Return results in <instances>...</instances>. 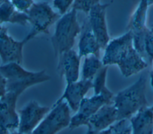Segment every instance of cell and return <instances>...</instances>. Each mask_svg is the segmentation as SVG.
Masks as SVG:
<instances>
[{"mask_svg":"<svg viewBox=\"0 0 153 134\" xmlns=\"http://www.w3.org/2000/svg\"><path fill=\"white\" fill-rule=\"evenodd\" d=\"M100 49L101 48L91 29L88 17H87L81 27L78 55L81 58L89 55H94L100 58Z\"/></svg>","mask_w":153,"mask_h":134,"instance_id":"obj_15","label":"cell"},{"mask_svg":"<svg viewBox=\"0 0 153 134\" xmlns=\"http://www.w3.org/2000/svg\"><path fill=\"white\" fill-rule=\"evenodd\" d=\"M142 57L152 64L153 61V32L149 27L145 29Z\"/></svg>","mask_w":153,"mask_h":134,"instance_id":"obj_22","label":"cell"},{"mask_svg":"<svg viewBox=\"0 0 153 134\" xmlns=\"http://www.w3.org/2000/svg\"><path fill=\"white\" fill-rule=\"evenodd\" d=\"M150 108H151V110H152V111H153V105H152V107H150Z\"/></svg>","mask_w":153,"mask_h":134,"instance_id":"obj_30","label":"cell"},{"mask_svg":"<svg viewBox=\"0 0 153 134\" xmlns=\"http://www.w3.org/2000/svg\"><path fill=\"white\" fill-rule=\"evenodd\" d=\"M57 71L60 77H65L67 83L78 80L80 60L78 54L74 49L63 52L58 57Z\"/></svg>","mask_w":153,"mask_h":134,"instance_id":"obj_13","label":"cell"},{"mask_svg":"<svg viewBox=\"0 0 153 134\" xmlns=\"http://www.w3.org/2000/svg\"><path fill=\"white\" fill-rule=\"evenodd\" d=\"M27 41L23 39L17 41L7 33V29H0V57L2 64L17 63L21 64L23 61V48Z\"/></svg>","mask_w":153,"mask_h":134,"instance_id":"obj_11","label":"cell"},{"mask_svg":"<svg viewBox=\"0 0 153 134\" xmlns=\"http://www.w3.org/2000/svg\"><path fill=\"white\" fill-rule=\"evenodd\" d=\"M9 22L25 26L28 22V16L25 12L17 10L9 0L0 3V23Z\"/></svg>","mask_w":153,"mask_h":134,"instance_id":"obj_17","label":"cell"},{"mask_svg":"<svg viewBox=\"0 0 153 134\" xmlns=\"http://www.w3.org/2000/svg\"><path fill=\"white\" fill-rule=\"evenodd\" d=\"M0 72L6 79V92L20 96L26 89L50 80L45 70L30 71L17 63H10L0 66Z\"/></svg>","mask_w":153,"mask_h":134,"instance_id":"obj_3","label":"cell"},{"mask_svg":"<svg viewBox=\"0 0 153 134\" xmlns=\"http://www.w3.org/2000/svg\"><path fill=\"white\" fill-rule=\"evenodd\" d=\"M81 27L76 19V10L72 8L60 17L56 24L51 43L56 57L72 49Z\"/></svg>","mask_w":153,"mask_h":134,"instance_id":"obj_4","label":"cell"},{"mask_svg":"<svg viewBox=\"0 0 153 134\" xmlns=\"http://www.w3.org/2000/svg\"><path fill=\"white\" fill-rule=\"evenodd\" d=\"M114 1V0H111V2H110V4H111V3H112Z\"/></svg>","mask_w":153,"mask_h":134,"instance_id":"obj_32","label":"cell"},{"mask_svg":"<svg viewBox=\"0 0 153 134\" xmlns=\"http://www.w3.org/2000/svg\"><path fill=\"white\" fill-rule=\"evenodd\" d=\"M108 67L109 66H103L98 71L92 80L94 94H99L108 89L106 86V80Z\"/></svg>","mask_w":153,"mask_h":134,"instance_id":"obj_21","label":"cell"},{"mask_svg":"<svg viewBox=\"0 0 153 134\" xmlns=\"http://www.w3.org/2000/svg\"><path fill=\"white\" fill-rule=\"evenodd\" d=\"M103 66L100 58L94 55L85 57L82 68V79L92 80L98 71Z\"/></svg>","mask_w":153,"mask_h":134,"instance_id":"obj_19","label":"cell"},{"mask_svg":"<svg viewBox=\"0 0 153 134\" xmlns=\"http://www.w3.org/2000/svg\"><path fill=\"white\" fill-rule=\"evenodd\" d=\"M146 83V78L142 74L135 82L114 96L112 103L117 111V121L129 119L139 110L148 107Z\"/></svg>","mask_w":153,"mask_h":134,"instance_id":"obj_2","label":"cell"},{"mask_svg":"<svg viewBox=\"0 0 153 134\" xmlns=\"http://www.w3.org/2000/svg\"><path fill=\"white\" fill-rule=\"evenodd\" d=\"M19 96L6 92L0 98V134H11L18 130L19 116L16 110Z\"/></svg>","mask_w":153,"mask_h":134,"instance_id":"obj_8","label":"cell"},{"mask_svg":"<svg viewBox=\"0 0 153 134\" xmlns=\"http://www.w3.org/2000/svg\"><path fill=\"white\" fill-rule=\"evenodd\" d=\"M148 3V5L150 6L151 5L153 4V0H146Z\"/></svg>","mask_w":153,"mask_h":134,"instance_id":"obj_29","label":"cell"},{"mask_svg":"<svg viewBox=\"0 0 153 134\" xmlns=\"http://www.w3.org/2000/svg\"><path fill=\"white\" fill-rule=\"evenodd\" d=\"M71 116L70 108L65 101L54 103L50 111L30 134H56L69 127Z\"/></svg>","mask_w":153,"mask_h":134,"instance_id":"obj_6","label":"cell"},{"mask_svg":"<svg viewBox=\"0 0 153 134\" xmlns=\"http://www.w3.org/2000/svg\"><path fill=\"white\" fill-rule=\"evenodd\" d=\"M99 3L100 0H74L72 8L76 11H82L88 14L91 8Z\"/></svg>","mask_w":153,"mask_h":134,"instance_id":"obj_23","label":"cell"},{"mask_svg":"<svg viewBox=\"0 0 153 134\" xmlns=\"http://www.w3.org/2000/svg\"><path fill=\"white\" fill-rule=\"evenodd\" d=\"M149 6L146 0H140L137 7L129 18L127 24L128 30L139 32L147 27L146 20Z\"/></svg>","mask_w":153,"mask_h":134,"instance_id":"obj_18","label":"cell"},{"mask_svg":"<svg viewBox=\"0 0 153 134\" xmlns=\"http://www.w3.org/2000/svg\"><path fill=\"white\" fill-rule=\"evenodd\" d=\"M91 88H93V82L90 80L81 79L79 81L67 83L63 93L55 103L65 101L70 109L76 112L82 100Z\"/></svg>","mask_w":153,"mask_h":134,"instance_id":"obj_12","label":"cell"},{"mask_svg":"<svg viewBox=\"0 0 153 134\" xmlns=\"http://www.w3.org/2000/svg\"><path fill=\"white\" fill-rule=\"evenodd\" d=\"M16 8L22 12H26L33 4V0H11Z\"/></svg>","mask_w":153,"mask_h":134,"instance_id":"obj_25","label":"cell"},{"mask_svg":"<svg viewBox=\"0 0 153 134\" xmlns=\"http://www.w3.org/2000/svg\"><path fill=\"white\" fill-rule=\"evenodd\" d=\"M129 120L131 134H153V111L150 107L139 110Z\"/></svg>","mask_w":153,"mask_h":134,"instance_id":"obj_16","label":"cell"},{"mask_svg":"<svg viewBox=\"0 0 153 134\" xmlns=\"http://www.w3.org/2000/svg\"><path fill=\"white\" fill-rule=\"evenodd\" d=\"M131 127L129 119L117 121L108 128L98 132L88 131L85 134H131Z\"/></svg>","mask_w":153,"mask_h":134,"instance_id":"obj_20","label":"cell"},{"mask_svg":"<svg viewBox=\"0 0 153 134\" xmlns=\"http://www.w3.org/2000/svg\"><path fill=\"white\" fill-rule=\"evenodd\" d=\"M6 94V79L0 72V98Z\"/></svg>","mask_w":153,"mask_h":134,"instance_id":"obj_26","label":"cell"},{"mask_svg":"<svg viewBox=\"0 0 153 134\" xmlns=\"http://www.w3.org/2000/svg\"><path fill=\"white\" fill-rule=\"evenodd\" d=\"M109 4L99 3L95 5L91 8L87 16L101 49H105L111 40L106 20V8Z\"/></svg>","mask_w":153,"mask_h":134,"instance_id":"obj_10","label":"cell"},{"mask_svg":"<svg viewBox=\"0 0 153 134\" xmlns=\"http://www.w3.org/2000/svg\"><path fill=\"white\" fill-rule=\"evenodd\" d=\"M149 27V29H150L152 31V32H153V20H152V21L151 23V24H150Z\"/></svg>","mask_w":153,"mask_h":134,"instance_id":"obj_28","label":"cell"},{"mask_svg":"<svg viewBox=\"0 0 153 134\" xmlns=\"http://www.w3.org/2000/svg\"><path fill=\"white\" fill-rule=\"evenodd\" d=\"M114 94L108 89L99 94H94L89 98H84L75 114L71 117L69 126L70 130H74L82 125H86L88 119L105 104L112 102Z\"/></svg>","mask_w":153,"mask_h":134,"instance_id":"obj_7","label":"cell"},{"mask_svg":"<svg viewBox=\"0 0 153 134\" xmlns=\"http://www.w3.org/2000/svg\"><path fill=\"white\" fill-rule=\"evenodd\" d=\"M102 62L103 66L117 65L125 77L136 74L148 67L147 61L133 46L130 30L110 40L105 49Z\"/></svg>","mask_w":153,"mask_h":134,"instance_id":"obj_1","label":"cell"},{"mask_svg":"<svg viewBox=\"0 0 153 134\" xmlns=\"http://www.w3.org/2000/svg\"><path fill=\"white\" fill-rule=\"evenodd\" d=\"M152 66H153V61H152ZM151 72L153 73V68H152V70L151 71Z\"/></svg>","mask_w":153,"mask_h":134,"instance_id":"obj_31","label":"cell"},{"mask_svg":"<svg viewBox=\"0 0 153 134\" xmlns=\"http://www.w3.org/2000/svg\"><path fill=\"white\" fill-rule=\"evenodd\" d=\"M50 110L51 107L42 106L35 100L27 102L18 112L19 132L23 134H30Z\"/></svg>","mask_w":153,"mask_h":134,"instance_id":"obj_9","label":"cell"},{"mask_svg":"<svg viewBox=\"0 0 153 134\" xmlns=\"http://www.w3.org/2000/svg\"><path fill=\"white\" fill-rule=\"evenodd\" d=\"M117 121V111L113 103L105 104L87 121L88 131L103 130Z\"/></svg>","mask_w":153,"mask_h":134,"instance_id":"obj_14","label":"cell"},{"mask_svg":"<svg viewBox=\"0 0 153 134\" xmlns=\"http://www.w3.org/2000/svg\"><path fill=\"white\" fill-rule=\"evenodd\" d=\"M74 0H54L53 6L59 11V14L61 15L66 13L69 7L74 3Z\"/></svg>","mask_w":153,"mask_h":134,"instance_id":"obj_24","label":"cell"},{"mask_svg":"<svg viewBox=\"0 0 153 134\" xmlns=\"http://www.w3.org/2000/svg\"><path fill=\"white\" fill-rule=\"evenodd\" d=\"M150 84L153 91V73L151 71L150 73Z\"/></svg>","mask_w":153,"mask_h":134,"instance_id":"obj_27","label":"cell"},{"mask_svg":"<svg viewBox=\"0 0 153 134\" xmlns=\"http://www.w3.org/2000/svg\"><path fill=\"white\" fill-rule=\"evenodd\" d=\"M25 13L28 16V22L32 26V29L24 38L27 42L39 33L48 34L49 27L61 15L55 13L46 2L33 3Z\"/></svg>","mask_w":153,"mask_h":134,"instance_id":"obj_5","label":"cell"},{"mask_svg":"<svg viewBox=\"0 0 153 134\" xmlns=\"http://www.w3.org/2000/svg\"><path fill=\"white\" fill-rule=\"evenodd\" d=\"M3 1H4V0H0V3H1V2H2Z\"/></svg>","mask_w":153,"mask_h":134,"instance_id":"obj_33","label":"cell"},{"mask_svg":"<svg viewBox=\"0 0 153 134\" xmlns=\"http://www.w3.org/2000/svg\"><path fill=\"white\" fill-rule=\"evenodd\" d=\"M2 27V26H1V23H0V29H1V27Z\"/></svg>","mask_w":153,"mask_h":134,"instance_id":"obj_34","label":"cell"}]
</instances>
